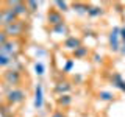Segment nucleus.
I'll return each instance as SVG.
<instances>
[{
	"instance_id": "15",
	"label": "nucleus",
	"mask_w": 125,
	"mask_h": 117,
	"mask_svg": "<svg viewBox=\"0 0 125 117\" xmlns=\"http://www.w3.org/2000/svg\"><path fill=\"white\" fill-rule=\"evenodd\" d=\"M25 6H27V11H30V13H34V11L38 10L36 2H25Z\"/></svg>"
},
{
	"instance_id": "14",
	"label": "nucleus",
	"mask_w": 125,
	"mask_h": 117,
	"mask_svg": "<svg viewBox=\"0 0 125 117\" xmlns=\"http://www.w3.org/2000/svg\"><path fill=\"white\" fill-rule=\"evenodd\" d=\"M73 10H77L78 13H88L89 6L83 5V3H73Z\"/></svg>"
},
{
	"instance_id": "18",
	"label": "nucleus",
	"mask_w": 125,
	"mask_h": 117,
	"mask_svg": "<svg viewBox=\"0 0 125 117\" xmlns=\"http://www.w3.org/2000/svg\"><path fill=\"white\" fill-rule=\"evenodd\" d=\"M34 70H36L38 75H42V73H44V66H42L41 62H36V64H34Z\"/></svg>"
},
{
	"instance_id": "16",
	"label": "nucleus",
	"mask_w": 125,
	"mask_h": 117,
	"mask_svg": "<svg viewBox=\"0 0 125 117\" xmlns=\"http://www.w3.org/2000/svg\"><path fill=\"white\" fill-rule=\"evenodd\" d=\"M86 53H88V50H86L84 47H78L77 50H73V55H75L77 58H81V56H84Z\"/></svg>"
},
{
	"instance_id": "6",
	"label": "nucleus",
	"mask_w": 125,
	"mask_h": 117,
	"mask_svg": "<svg viewBox=\"0 0 125 117\" xmlns=\"http://www.w3.org/2000/svg\"><path fill=\"white\" fill-rule=\"evenodd\" d=\"M16 53H17V45H16L14 42L8 41L6 44L0 45V55H6V56L13 58V56H16Z\"/></svg>"
},
{
	"instance_id": "3",
	"label": "nucleus",
	"mask_w": 125,
	"mask_h": 117,
	"mask_svg": "<svg viewBox=\"0 0 125 117\" xmlns=\"http://www.w3.org/2000/svg\"><path fill=\"white\" fill-rule=\"evenodd\" d=\"M17 16H16L13 11L10 10V8H5V10H2L0 11V25H3V27H8V25H11L13 22L17 20Z\"/></svg>"
},
{
	"instance_id": "25",
	"label": "nucleus",
	"mask_w": 125,
	"mask_h": 117,
	"mask_svg": "<svg viewBox=\"0 0 125 117\" xmlns=\"http://www.w3.org/2000/svg\"><path fill=\"white\" fill-rule=\"evenodd\" d=\"M120 33H122V34H120V36H122V39L125 41V28H124V30H120Z\"/></svg>"
},
{
	"instance_id": "24",
	"label": "nucleus",
	"mask_w": 125,
	"mask_h": 117,
	"mask_svg": "<svg viewBox=\"0 0 125 117\" xmlns=\"http://www.w3.org/2000/svg\"><path fill=\"white\" fill-rule=\"evenodd\" d=\"M72 64H73V62H72V61H69V62H67V66H66V70H69L70 67H72Z\"/></svg>"
},
{
	"instance_id": "8",
	"label": "nucleus",
	"mask_w": 125,
	"mask_h": 117,
	"mask_svg": "<svg viewBox=\"0 0 125 117\" xmlns=\"http://www.w3.org/2000/svg\"><path fill=\"white\" fill-rule=\"evenodd\" d=\"M42 100H44V97H42V86L38 84L36 86V92H34V108L39 109L42 106Z\"/></svg>"
},
{
	"instance_id": "13",
	"label": "nucleus",
	"mask_w": 125,
	"mask_h": 117,
	"mask_svg": "<svg viewBox=\"0 0 125 117\" xmlns=\"http://www.w3.org/2000/svg\"><path fill=\"white\" fill-rule=\"evenodd\" d=\"M13 62V58L6 56V55H0V67H6Z\"/></svg>"
},
{
	"instance_id": "2",
	"label": "nucleus",
	"mask_w": 125,
	"mask_h": 117,
	"mask_svg": "<svg viewBox=\"0 0 125 117\" xmlns=\"http://www.w3.org/2000/svg\"><path fill=\"white\" fill-rule=\"evenodd\" d=\"M23 27H25V25H23V22L17 19V20L13 22L11 25L5 27V30H3V31L6 33V36H14L16 38V36H21V34L23 33Z\"/></svg>"
},
{
	"instance_id": "4",
	"label": "nucleus",
	"mask_w": 125,
	"mask_h": 117,
	"mask_svg": "<svg viewBox=\"0 0 125 117\" xmlns=\"http://www.w3.org/2000/svg\"><path fill=\"white\" fill-rule=\"evenodd\" d=\"M3 80H5L6 84L16 86V84L21 83L22 77H21V72H19V70H8V72H5V75H3Z\"/></svg>"
},
{
	"instance_id": "20",
	"label": "nucleus",
	"mask_w": 125,
	"mask_h": 117,
	"mask_svg": "<svg viewBox=\"0 0 125 117\" xmlns=\"http://www.w3.org/2000/svg\"><path fill=\"white\" fill-rule=\"evenodd\" d=\"M55 5L60 8V10H62V11H67L69 10V6H67V3H66V2H55Z\"/></svg>"
},
{
	"instance_id": "9",
	"label": "nucleus",
	"mask_w": 125,
	"mask_h": 117,
	"mask_svg": "<svg viewBox=\"0 0 125 117\" xmlns=\"http://www.w3.org/2000/svg\"><path fill=\"white\" fill-rule=\"evenodd\" d=\"M64 45L67 47V49H72V50H77L78 47H81V42H80V39H77V38H73V36H70L67 38V41L64 42Z\"/></svg>"
},
{
	"instance_id": "17",
	"label": "nucleus",
	"mask_w": 125,
	"mask_h": 117,
	"mask_svg": "<svg viewBox=\"0 0 125 117\" xmlns=\"http://www.w3.org/2000/svg\"><path fill=\"white\" fill-rule=\"evenodd\" d=\"M53 31H56V33H67V27L64 23H60V25L53 27Z\"/></svg>"
},
{
	"instance_id": "19",
	"label": "nucleus",
	"mask_w": 125,
	"mask_h": 117,
	"mask_svg": "<svg viewBox=\"0 0 125 117\" xmlns=\"http://www.w3.org/2000/svg\"><path fill=\"white\" fill-rule=\"evenodd\" d=\"M88 14L89 16H100L102 11L99 10V8H89V10H88Z\"/></svg>"
},
{
	"instance_id": "22",
	"label": "nucleus",
	"mask_w": 125,
	"mask_h": 117,
	"mask_svg": "<svg viewBox=\"0 0 125 117\" xmlns=\"http://www.w3.org/2000/svg\"><path fill=\"white\" fill-rule=\"evenodd\" d=\"M100 98L102 100H113V95L108 92H100Z\"/></svg>"
},
{
	"instance_id": "5",
	"label": "nucleus",
	"mask_w": 125,
	"mask_h": 117,
	"mask_svg": "<svg viewBox=\"0 0 125 117\" xmlns=\"http://www.w3.org/2000/svg\"><path fill=\"white\" fill-rule=\"evenodd\" d=\"M47 20H49V23H52L53 27L60 25V23H64L61 11H58V10H50L49 13H47Z\"/></svg>"
},
{
	"instance_id": "10",
	"label": "nucleus",
	"mask_w": 125,
	"mask_h": 117,
	"mask_svg": "<svg viewBox=\"0 0 125 117\" xmlns=\"http://www.w3.org/2000/svg\"><path fill=\"white\" fill-rule=\"evenodd\" d=\"M55 91H56L58 94H61V95H66V92L70 91V84L67 83V81H62V83H58L56 88H55Z\"/></svg>"
},
{
	"instance_id": "11",
	"label": "nucleus",
	"mask_w": 125,
	"mask_h": 117,
	"mask_svg": "<svg viewBox=\"0 0 125 117\" xmlns=\"http://www.w3.org/2000/svg\"><path fill=\"white\" fill-rule=\"evenodd\" d=\"M72 103V97L70 95H67V94H66V95H60L58 97V105H60V106H69V105Z\"/></svg>"
},
{
	"instance_id": "23",
	"label": "nucleus",
	"mask_w": 125,
	"mask_h": 117,
	"mask_svg": "<svg viewBox=\"0 0 125 117\" xmlns=\"http://www.w3.org/2000/svg\"><path fill=\"white\" fill-rule=\"evenodd\" d=\"M52 117H66V116L62 114V112H60V111H56V112H53V114H52Z\"/></svg>"
},
{
	"instance_id": "1",
	"label": "nucleus",
	"mask_w": 125,
	"mask_h": 117,
	"mask_svg": "<svg viewBox=\"0 0 125 117\" xmlns=\"http://www.w3.org/2000/svg\"><path fill=\"white\" fill-rule=\"evenodd\" d=\"M6 100H8V103H13V105L22 103V101L25 100V92L19 88H14V89H11V91H8Z\"/></svg>"
},
{
	"instance_id": "7",
	"label": "nucleus",
	"mask_w": 125,
	"mask_h": 117,
	"mask_svg": "<svg viewBox=\"0 0 125 117\" xmlns=\"http://www.w3.org/2000/svg\"><path fill=\"white\" fill-rule=\"evenodd\" d=\"M8 5H10V10L13 11V13L17 16V17L28 13V11H27V6H25V3H23V2H8Z\"/></svg>"
},
{
	"instance_id": "12",
	"label": "nucleus",
	"mask_w": 125,
	"mask_h": 117,
	"mask_svg": "<svg viewBox=\"0 0 125 117\" xmlns=\"http://www.w3.org/2000/svg\"><path fill=\"white\" fill-rule=\"evenodd\" d=\"M117 33H119V30H114L111 33V36H109V42H111V49L113 50H117L119 49V44H117Z\"/></svg>"
},
{
	"instance_id": "21",
	"label": "nucleus",
	"mask_w": 125,
	"mask_h": 117,
	"mask_svg": "<svg viewBox=\"0 0 125 117\" xmlns=\"http://www.w3.org/2000/svg\"><path fill=\"white\" fill-rule=\"evenodd\" d=\"M6 42H8V36H6V33H5V31H0V45L6 44Z\"/></svg>"
}]
</instances>
